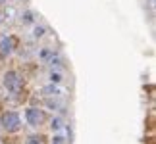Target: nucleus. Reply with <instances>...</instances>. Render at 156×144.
I'll use <instances>...</instances> for the list:
<instances>
[{
	"instance_id": "f257e3e1",
	"label": "nucleus",
	"mask_w": 156,
	"mask_h": 144,
	"mask_svg": "<svg viewBox=\"0 0 156 144\" xmlns=\"http://www.w3.org/2000/svg\"><path fill=\"white\" fill-rule=\"evenodd\" d=\"M21 127H23V121H21V115L17 111L8 110V111H2V113H0V129L6 131L8 135L21 131Z\"/></svg>"
},
{
	"instance_id": "f03ea898",
	"label": "nucleus",
	"mask_w": 156,
	"mask_h": 144,
	"mask_svg": "<svg viewBox=\"0 0 156 144\" xmlns=\"http://www.w3.org/2000/svg\"><path fill=\"white\" fill-rule=\"evenodd\" d=\"M4 88L8 91L12 96H17V94H21L23 91V87H25V81H23V77L20 75V71H16V69H10V71H6L4 73Z\"/></svg>"
},
{
	"instance_id": "7ed1b4c3",
	"label": "nucleus",
	"mask_w": 156,
	"mask_h": 144,
	"mask_svg": "<svg viewBox=\"0 0 156 144\" xmlns=\"http://www.w3.org/2000/svg\"><path fill=\"white\" fill-rule=\"evenodd\" d=\"M46 119H48V115H46L44 110H41V108H35V106L25 108V121H27L29 127L39 129V127H43V125L46 123Z\"/></svg>"
},
{
	"instance_id": "20e7f679",
	"label": "nucleus",
	"mask_w": 156,
	"mask_h": 144,
	"mask_svg": "<svg viewBox=\"0 0 156 144\" xmlns=\"http://www.w3.org/2000/svg\"><path fill=\"white\" fill-rule=\"evenodd\" d=\"M16 48H17V39L16 37H4L0 40V60L12 56Z\"/></svg>"
},
{
	"instance_id": "39448f33",
	"label": "nucleus",
	"mask_w": 156,
	"mask_h": 144,
	"mask_svg": "<svg viewBox=\"0 0 156 144\" xmlns=\"http://www.w3.org/2000/svg\"><path fill=\"white\" fill-rule=\"evenodd\" d=\"M25 144H48L46 142V136L44 135H29L27 139H25Z\"/></svg>"
},
{
	"instance_id": "423d86ee",
	"label": "nucleus",
	"mask_w": 156,
	"mask_h": 144,
	"mask_svg": "<svg viewBox=\"0 0 156 144\" xmlns=\"http://www.w3.org/2000/svg\"><path fill=\"white\" fill-rule=\"evenodd\" d=\"M2 23H4V12L0 10V25H2Z\"/></svg>"
}]
</instances>
